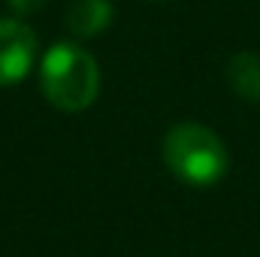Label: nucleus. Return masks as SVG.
Instances as JSON below:
<instances>
[{
  "label": "nucleus",
  "instance_id": "2",
  "mask_svg": "<svg viewBox=\"0 0 260 257\" xmlns=\"http://www.w3.org/2000/svg\"><path fill=\"white\" fill-rule=\"evenodd\" d=\"M164 164L185 185L209 188L230 170V154L215 130L197 121H182L164 136Z\"/></svg>",
  "mask_w": 260,
  "mask_h": 257
},
{
  "label": "nucleus",
  "instance_id": "1",
  "mask_svg": "<svg viewBox=\"0 0 260 257\" xmlns=\"http://www.w3.org/2000/svg\"><path fill=\"white\" fill-rule=\"evenodd\" d=\"M40 88L61 112H82L100 94V67L76 43H55L40 64Z\"/></svg>",
  "mask_w": 260,
  "mask_h": 257
},
{
  "label": "nucleus",
  "instance_id": "3",
  "mask_svg": "<svg viewBox=\"0 0 260 257\" xmlns=\"http://www.w3.org/2000/svg\"><path fill=\"white\" fill-rule=\"evenodd\" d=\"M37 61V34L18 18H0V88L21 82Z\"/></svg>",
  "mask_w": 260,
  "mask_h": 257
},
{
  "label": "nucleus",
  "instance_id": "6",
  "mask_svg": "<svg viewBox=\"0 0 260 257\" xmlns=\"http://www.w3.org/2000/svg\"><path fill=\"white\" fill-rule=\"evenodd\" d=\"M9 3V9L15 12V15H30V12H37L46 0H6Z\"/></svg>",
  "mask_w": 260,
  "mask_h": 257
},
{
  "label": "nucleus",
  "instance_id": "4",
  "mask_svg": "<svg viewBox=\"0 0 260 257\" xmlns=\"http://www.w3.org/2000/svg\"><path fill=\"white\" fill-rule=\"evenodd\" d=\"M112 21V0H73L67 9V27L79 40L97 37Z\"/></svg>",
  "mask_w": 260,
  "mask_h": 257
},
{
  "label": "nucleus",
  "instance_id": "5",
  "mask_svg": "<svg viewBox=\"0 0 260 257\" xmlns=\"http://www.w3.org/2000/svg\"><path fill=\"white\" fill-rule=\"evenodd\" d=\"M227 82L239 97L260 100V55H254V52L233 55L227 64Z\"/></svg>",
  "mask_w": 260,
  "mask_h": 257
}]
</instances>
